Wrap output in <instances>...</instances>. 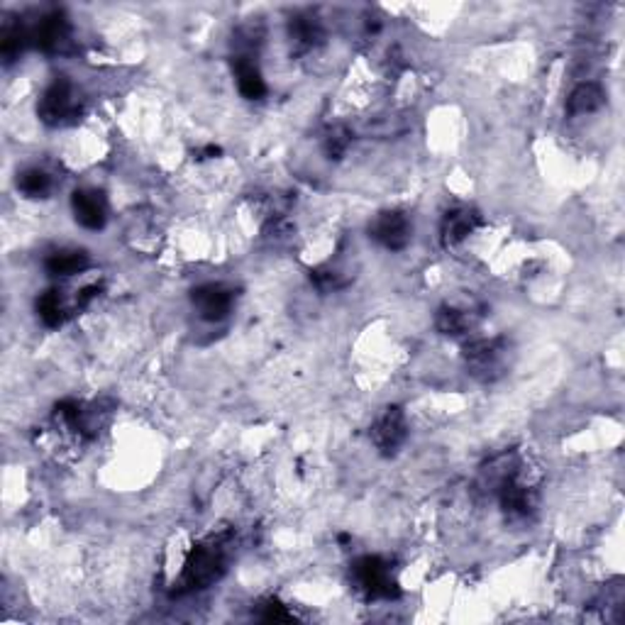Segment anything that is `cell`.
I'll list each match as a JSON object with an SVG mask.
<instances>
[{"mask_svg": "<svg viewBox=\"0 0 625 625\" xmlns=\"http://www.w3.org/2000/svg\"><path fill=\"white\" fill-rule=\"evenodd\" d=\"M352 142V133L344 127H333L326 137V152L330 159H340Z\"/></svg>", "mask_w": 625, "mask_h": 625, "instance_id": "obj_19", "label": "cell"}, {"mask_svg": "<svg viewBox=\"0 0 625 625\" xmlns=\"http://www.w3.org/2000/svg\"><path fill=\"white\" fill-rule=\"evenodd\" d=\"M37 313L42 317V323L47 327H59L66 320V308H64V300L59 296V291H45L39 299H37Z\"/></svg>", "mask_w": 625, "mask_h": 625, "instance_id": "obj_17", "label": "cell"}, {"mask_svg": "<svg viewBox=\"0 0 625 625\" xmlns=\"http://www.w3.org/2000/svg\"><path fill=\"white\" fill-rule=\"evenodd\" d=\"M371 238L377 239L379 245H384L386 249H404L408 242H411V221L408 215L401 211H386L381 213L377 221L371 222Z\"/></svg>", "mask_w": 625, "mask_h": 625, "instance_id": "obj_7", "label": "cell"}, {"mask_svg": "<svg viewBox=\"0 0 625 625\" xmlns=\"http://www.w3.org/2000/svg\"><path fill=\"white\" fill-rule=\"evenodd\" d=\"M291 42L296 45V52H310L316 49L320 42H323V27L316 18H306V15H299V18L291 20Z\"/></svg>", "mask_w": 625, "mask_h": 625, "instance_id": "obj_14", "label": "cell"}, {"mask_svg": "<svg viewBox=\"0 0 625 625\" xmlns=\"http://www.w3.org/2000/svg\"><path fill=\"white\" fill-rule=\"evenodd\" d=\"M232 69H235V76H238L239 93L247 100H259V98L266 96V83L262 79V71L249 56H238Z\"/></svg>", "mask_w": 625, "mask_h": 625, "instance_id": "obj_10", "label": "cell"}, {"mask_svg": "<svg viewBox=\"0 0 625 625\" xmlns=\"http://www.w3.org/2000/svg\"><path fill=\"white\" fill-rule=\"evenodd\" d=\"M435 327L440 330L442 335L459 337L464 335L469 327H472V316H469L467 310L445 306V308H440L438 317H435Z\"/></svg>", "mask_w": 625, "mask_h": 625, "instance_id": "obj_16", "label": "cell"}, {"mask_svg": "<svg viewBox=\"0 0 625 625\" xmlns=\"http://www.w3.org/2000/svg\"><path fill=\"white\" fill-rule=\"evenodd\" d=\"M71 208H74L76 221L86 230H100L106 225V201L98 191H91V188L76 191L71 195Z\"/></svg>", "mask_w": 625, "mask_h": 625, "instance_id": "obj_9", "label": "cell"}, {"mask_svg": "<svg viewBox=\"0 0 625 625\" xmlns=\"http://www.w3.org/2000/svg\"><path fill=\"white\" fill-rule=\"evenodd\" d=\"M352 579L361 594H367L369 599H391L396 596V579L391 574L386 560L377 555L360 557L352 567Z\"/></svg>", "mask_w": 625, "mask_h": 625, "instance_id": "obj_3", "label": "cell"}, {"mask_svg": "<svg viewBox=\"0 0 625 625\" xmlns=\"http://www.w3.org/2000/svg\"><path fill=\"white\" fill-rule=\"evenodd\" d=\"M266 611H265V621H293V613H289L286 611V606H282L279 601H269L266 603Z\"/></svg>", "mask_w": 625, "mask_h": 625, "instance_id": "obj_21", "label": "cell"}, {"mask_svg": "<svg viewBox=\"0 0 625 625\" xmlns=\"http://www.w3.org/2000/svg\"><path fill=\"white\" fill-rule=\"evenodd\" d=\"M310 282L316 283L320 291H337L344 286L340 273L333 272V269H316V272H310Z\"/></svg>", "mask_w": 625, "mask_h": 625, "instance_id": "obj_20", "label": "cell"}, {"mask_svg": "<svg viewBox=\"0 0 625 625\" xmlns=\"http://www.w3.org/2000/svg\"><path fill=\"white\" fill-rule=\"evenodd\" d=\"M98 293H100V286H98V283H93V286H86V289H81L79 296H76V306H79V308H86L91 300L98 299Z\"/></svg>", "mask_w": 625, "mask_h": 625, "instance_id": "obj_22", "label": "cell"}, {"mask_svg": "<svg viewBox=\"0 0 625 625\" xmlns=\"http://www.w3.org/2000/svg\"><path fill=\"white\" fill-rule=\"evenodd\" d=\"M408 438V425L401 405H388L386 411L371 425V442L377 445L381 455H394Z\"/></svg>", "mask_w": 625, "mask_h": 625, "instance_id": "obj_6", "label": "cell"}, {"mask_svg": "<svg viewBox=\"0 0 625 625\" xmlns=\"http://www.w3.org/2000/svg\"><path fill=\"white\" fill-rule=\"evenodd\" d=\"M508 357V340L503 337H482L464 347V361L469 371L484 381H493L501 377Z\"/></svg>", "mask_w": 625, "mask_h": 625, "instance_id": "obj_2", "label": "cell"}, {"mask_svg": "<svg viewBox=\"0 0 625 625\" xmlns=\"http://www.w3.org/2000/svg\"><path fill=\"white\" fill-rule=\"evenodd\" d=\"M49 177L42 169H25L18 177V188L30 198H39L49 191Z\"/></svg>", "mask_w": 625, "mask_h": 625, "instance_id": "obj_18", "label": "cell"}, {"mask_svg": "<svg viewBox=\"0 0 625 625\" xmlns=\"http://www.w3.org/2000/svg\"><path fill=\"white\" fill-rule=\"evenodd\" d=\"M603 91L599 83H579L567 98V113L569 115H591L603 106Z\"/></svg>", "mask_w": 625, "mask_h": 625, "instance_id": "obj_13", "label": "cell"}, {"mask_svg": "<svg viewBox=\"0 0 625 625\" xmlns=\"http://www.w3.org/2000/svg\"><path fill=\"white\" fill-rule=\"evenodd\" d=\"M45 266L52 276H74L89 269V255L83 249H56L47 256Z\"/></svg>", "mask_w": 625, "mask_h": 625, "instance_id": "obj_12", "label": "cell"}, {"mask_svg": "<svg viewBox=\"0 0 625 625\" xmlns=\"http://www.w3.org/2000/svg\"><path fill=\"white\" fill-rule=\"evenodd\" d=\"M37 45L47 49V52H56L62 49V45L69 39V22L62 15H49L39 22L35 32Z\"/></svg>", "mask_w": 625, "mask_h": 625, "instance_id": "obj_15", "label": "cell"}, {"mask_svg": "<svg viewBox=\"0 0 625 625\" xmlns=\"http://www.w3.org/2000/svg\"><path fill=\"white\" fill-rule=\"evenodd\" d=\"M493 491H496L499 501H501L503 513L513 520L528 518V516H533V511L537 508L535 489L520 482L518 469H516L513 474L506 476V479H503L501 484L496 486Z\"/></svg>", "mask_w": 625, "mask_h": 625, "instance_id": "obj_4", "label": "cell"}, {"mask_svg": "<svg viewBox=\"0 0 625 625\" xmlns=\"http://www.w3.org/2000/svg\"><path fill=\"white\" fill-rule=\"evenodd\" d=\"M37 113L47 125H62L79 113V100L74 96V89L66 79H56L49 89L42 93V100L37 106Z\"/></svg>", "mask_w": 625, "mask_h": 625, "instance_id": "obj_5", "label": "cell"}, {"mask_svg": "<svg viewBox=\"0 0 625 625\" xmlns=\"http://www.w3.org/2000/svg\"><path fill=\"white\" fill-rule=\"evenodd\" d=\"M479 225V215L469 208H457L445 215L442 221V242L447 247L459 245L462 239H467Z\"/></svg>", "mask_w": 625, "mask_h": 625, "instance_id": "obj_11", "label": "cell"}, {"mask_svg": "<svg viewBox=\"0 0 625 625\" xmlns=\"http://www.w3.org/2000/svg\"><path fill=\"white\" fill-rule=\"evenodd\" d=\"M228 564V537H208L195 545L186 560L184 572L178 579V591H198L211 586L225 572Z\"/></svg>", "mask_w": 625, "mask_h": 625, "instance_id": "obj_1", "label": "cell"}, {"mask_svg": "<svg viewBox=\"0 0 625 625\" xmlns=\"http://www.w3.org/2000/svg\"><path fill=\"white\" fill-rule=\"evenodd\" d=\"M194 306L198 308L203 320H211V323H218L222 317H228L230 308H232V300H235V293L225 283H203L194 291Z\"/></svg>", "mask_w": 625, "mask_h": 625, "instance_id": "obj_8", "label": "cell"}]
</instances>
